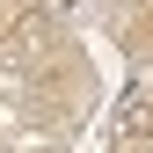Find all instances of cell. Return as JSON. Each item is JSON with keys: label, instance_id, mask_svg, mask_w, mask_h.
Returning a JSON list of instances; mask_svg holds the SVG:
<instances>
[{"label": "cell", "instance_id": "obj_1", "mask_svg": "<svg viewBox=\"0 0 153 153\" xmlns=\"http://www.w3.org/2000/svg\"><path fill=\"white\" fill-rule=\"evenodd\" d=\"M124 131H153V102H146V95L124 102Z\"/></svg>", "mask_w": 153, "mask_h": 153}]
</instances>
